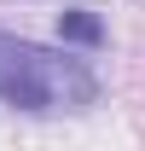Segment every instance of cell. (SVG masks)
<instances>
[{"mask_svg": "<svg viewBox=\"0 0 145 151\" xmlns=\"http://www.w3.org/2000/svg\"><path fill=\"white\" fill-rule=\"evenodd\" d=\"M0 105L29 116H81L99 105V76L87 58L52 52L23 35H0Z\"/></svg>", "mask_w": 145, "mask_h": 151, "instance_id": "obj_1", "label": "cell"}, {"mask_svg": "<svg viewBox=\"0 0 145 151\" xmlns=\"http://www.w3.org/2000/svg\"><path fill=\"white\" fill-rule=\"evenodd\" d=\"M58 41L64 47H105V18L93 6H64L58 12Z\"/></svg>", "mask_w": 145, "mask_h": 151, "instance_id": "obj_2", "label": "cell"}]
</instances>
